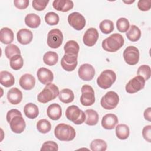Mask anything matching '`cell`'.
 I'll return each mask as SVG.
<instances>
[{
  "label": "cell",
  "instance_id": "38",
  "mask_svg": "<svg viewBox=\"0 0 151 151\" xmlns=\"http://www.w3.org/2000/svg\"><path fill=\"white\" fill-rule=\"evenodd\" d=\"M45 21L49 25H56L59 22L60 18L54 12H49L45 15Z\"/></svg>",
  "mask_w": 151,
  "mask_h": 151
},
{
  "label": "cell",
  "instance_id": "34",
  "mask_svg": "<svg viewBox=\"0 0 151 151\" xmlns=\"http://www.w3.org/2000/svg\"><path fill=\"white\" fill-rule=\"evenodd\" d=\"M37 129L42 134L48 133L51 129V124L47 119H41L37 123Z\"/></svg>",
  "mask_w": 151,
  "mask_h": 151
},
{
  "label": "cell",
  "instance_id": "46",
  "mask_svg": "<svg viewBox=\"0 0 151 151\" xmlns=\"http://www.w3.org/2000/svg\"><path fill=\"white\" fill-rule=\"evenodd\" d=\"M15 116H22V113H21L20 111H19L17 109H11L10 110H9L7 113H6V120L8 122V123H9L11 120Z\"/></svg>",
  "mask_w": 151,
  "mask_h": 151
},
{
  "label": "cell",
  "instance_id": "15",
  "mask_svg": "<svg viewBox=\"0 0 151 151\" xmlns=\"http://www.w3.org/2000/svg\"><path fill=\"white\" fill-rule=\"evenodd\" d=\"M99 38V32L94 28H88L84 34L83 41L88 47H93L96 43Z\"/></svg>",
  "mask_w": 151,
  "mask_h": 151
},
{
  "label": "cell",
  "instance_id": "45",
  "mask_svg": "<svg viewBox=\"0 0 151 151\" xmlns=\"http://www.w3.org/2000/svg\"><path fill=\"white\" fill-rule=\"evenodd\" d=\"M28 0H14V4L16 8L19 9H25L29 5Z\"/></svg>",
  "mask_w": 151,
  "mask_h": 151
},
{
  "label": "cell",
  "instance_id": "7",
  "mask_svg": "<svg viewBox=\"0 0 151 151\" xmlns=\"http://www.w3.org/2000/svg\"><path fill=\"white\" fill-rule=\"evenodd\" d=\"M81 95L80 97L81 104L84 106H90L95 102V94L93 87L88 84H85L81 88Z\"/></svg>",
  "mask_w": 151,
  "mask_h": 151
},
{
  "label": "cell",
  "instance_id": "20",
  "mask_svg": "<svg viewBox=\"0 0 151 151\" xmlns=\"http://www.w3.org/2000/svg\"><path fill=\"white\" fill-rule=\"evenodd\" d=\"M7 99L11 104L17 105L22 101V93L18 88L13 87L8 91Z\"/></svg>",
  "mask_w": 151,
  "mask_h": 151
},
{
  "label": "cell",
  "instance_id": "25",
  "mask_svg": "<svg viewBox=\"0 0 151 151\" xmlns=\"http://www.w3.org/2000/svg\"><path fill=\"white\" fill-rule=\"evenodd\" d=\"M24 112L28 118L34 119L38 116L39 109L36 104L32 103H28L25 105L24 107Z\"/></svg>",
  "mask_w": 151,
  "mask_h": 151
},
{
  "label": "cell",
  "instance_id": "32",
  "mask_svg": "<svg viewBox=\"0 0 151 151\" xmlns=\"http://www.w3.org/2000/svg\"><path fill=\"white\" fill-rule=\"evenodd\" d=\"M58 60V55L57 52L49 51L44 54L43 56L44 63L49 66H52L57 64Z\"/></svg>",
  "mask_w": 151,
  "mask_h": 151
},
{
  "label": "cell",
  "instance_id": "19",
  "mask_svg": "<svg viewBox=\"0 0 151 151\" xmlns=\"http://www.w3.org/2000/svg\"><path fill=\"white\" fill-rule=\"evenodd\" d=\"M33 38V34L29 29L23 28L19 29L17 33V38L18 41L22 45L29 44Z\"/></svg>",
  "mask_w": 151,
  "mask_h": 151
},
{
  "label": "cell",
  "instance_id": "13",
  "mask_svg": "<svg viewBox=\"0 0 151 151\" xmlns=\"http://www.w3.org/2000/svg\"><path fill=\"white\" fill-rule=\"evenodd\" d=\"M78 74L82 80L88 81L93 78L95 75V69L90 64H83L79 67Z\"/></svg>",
  "mask_w": 151,
  "mask_h": 151
},
{
  "label": "cell",
  "instance_id": "12",
  "mask_svg": "<svg viewBox=\"0 0 151 151\" xmlns=\"http://www.w3.org/2000/svg\"><path fill=\"white\" fill-rule=\"evenodd\" d=\"M77 55L65 54L61 60L62 68L67 71H72L76 69L78 61Z\"/></svg>",
  "mask_w": 151,
  "mask_h": 151
},
{
  "label": "cell",
  "instance_id": "18",
  "mask_svg": "<svg viewBox=\"0 0 151 151\" xmlns=\"http://www.w3.org/2000/svg\"><path fill=\"white\" fill-rule=\"evenodd\" d=\"M118 122L119 120L116 115L112 113H109L103 117L101 123L104 129L112 130L116 127Z\"/></svg>",
  "mask_w": 151,
  "mask_h": 151
},
{
  "label": "cell",
  "instance_id": "44",
  "mask_svg": "<svg viewBox=\"0 0 151 151\" xmlns=\"http://www.w3.org/2000/svg\"><path fill=\"white\" fill-rule=\"evenodd\" d=\"M142 136L145 140L149 143L151 142V126L147 125L143 128Z\"/></svg>",
  "mask_w": 151,
  "mask_h": 151
},
{
  "label": "cell",
  "instance_id": "22",
  "mask_svg": "<svg viewBox=\"0 0 151 151\" xmlns=\"http://www.w3.org/2000/svg\"><path fill=\"white\" fill-rule=\"evenodd\" d=\"M47 113L48 117L52 120H58L62 115L61 106L57 103L51 104L47 109Z\"/></svg>",
  "mask_w": 151,
  "mask_h": 151
},
{
  "label": "cell",
  "instance_id": "29",
  "mask_svg": "<svg viewBox=\"0 0 151 151\" xmlns=\"http://www.w3.org/2000/svg\"><path fill=\"white\" fill-rule=\"evenodd\" d=\"M116 134L120 140L127 139L130 134L129 127L125 124H119L116 127Z\"/></svg>",
  "mask_w": 151,
  "mask_h": 151
},
{
  "label": "cell",
  "instance_id": "39",
  "mask_svg": "<svg viewBox=\"0 0 151 151\" xmlns=\"http://www.w3.org/2000/svg\"><path fill=\"white\" fill-rule=\"evenodd\" d=\"M137 74L138 76L142 77L145 81L148 80L151 75V69L150 66L145 64L140 65L137 69Z\"/></svg>",
  "mask_w": 151,
  "mask_h": 151
},
{
  "label": "cell",
  "instance_id": "28",
  "mask_svg": "<svg viewBox=\"0 0 151 151\" xmlns=\"http://www.w3.org/2000/svg\"><path fill=\"white\" fill-rule=\"evenodd\" d=\"M59 100L64 103H71L74 99L73 91L69 88H64L61 90L58 94Z\"/></svg>",
  "mask_w": 151,
  "mask_h": 151
},
{
  "label": "cell",
  "instance_id": "30",
  "mask_svg": "<svg viewBox=\"0 0 151 151\" xmlns=\"http://www.w3.org/2000/svg\"><path fill=\"white\" fill-rule=\"evenodd\" d=\"M127 38L132 42L137 41L141 37V31L138 27L132 25L126 34Z\"/></svg>",
  "mask_w": 151,
  "mask_h": 151
},
{
  "label": "cell",
  "instance_id": "26",
  "mask_svg": "<svg viewBox=\"0 0 151 151\" xmlns=\"http://www.w3.org/2000/svg\"><path fill=\"white\" fill-rule=\"evenodd\" d=\"M25 23L28 27L31 28H37L41 24V18L35 14H28L25 17Z\"/></svg>",
  "mask_w": 151,
  "mask_h": 151
},
{
  "label": "cell",
  "instance_id": "21",
  "mask_svg": "<svg viewBox=\"0 0 151 151\" xmlns=\"http://www.w3.org/2000/svg\"><path fill=\"white\" fill-rule=\"evenodd\" d=\"M52 6L55 10L64 12L71 10L74 6V3L70 0H54Z\"/></svg>",
  "mask_w": 151,
  "mask_h": 151
},
{
  "label": "cell",
  "instance_id": "43",
  "mask_svg": "<svg viewBox=\"0 0 151 151\" xmlns=\"http://www.w3.org/2000/svg\"><path fill=\"white\" fill-rule=\"evenodd\" d=\"M137 7L142 11H147L151 7L150 0H140L137 2Z\"/></svg>",
  "mask_w": 151,
  "mask_h": 151
},
{
  "label": "cell",
  "instance_id": "35",
  "mask_svg": "<svg viewBox=\"0 0 151 151\" xmlns=\"http://www.w3.org/2000/svg\"><path fill=\"white\" fill-rule=\"evenodd\" d=\"M9 64L12 69L14 70H20L24 65V60L22 56L19 54L13 56L10 59Z\"/></svg>",
  "mask_w": 151,
  "mask_h": 151
},
{
  "label": "cell",
  "instance_id": "47",
  "mask_svg": "<svg viewBox=\"0 0 151 151\" xmlns=\"http://www.w3.org/2000/svg\"><path fill=\"white\" fill-rule=\"evenodd\" d=\"M143 116L145 120L149 122L151 121V107H149L145 109L143 113Z\"/></svg>",
  "mask_w": 151,
  "mask_h": 151
},
{
  "label": "cell",
  "instance_id": "3",
  "mask_svg": "<svg viewBox=\"0 0 151 151\" xmlns=\"http://www.w3.org/2000/svg\"><path fill=\"white\" fill-rule=\"evenodd\" d=\"M58 87L54 84H46L44 89L38 94L37 100L41 103H47L54 100L59 94Z\"/></svg>",
  "mask_w": 151,
  "mask_h": 151
},
{
  "label": "cell",
  "instance_id": "1",
  "mask_svg": "<svg viewBox=\"0 0 151 151\" xmlns=\"http://www.w3.org/2000/svg\"><path fill=\"white\" fill-rule=\"evenodd\" d=\"M124 42V40L123 36L119 33H115L104 39L102 41L101 46L106 51L114 52L123 46Z\"/></svg>",
  "mask_w": 151,
  "mask_h": 151
},
{
  "label": "cell",
  "instance_id": "10",
  "mask_svg": "<svg viewBox=\"0 0 151 151\" xmlns=\"http://www.w3.org/2000/svg\"><path fill=\"white\" fill-rule=\"evenodd\" d=\"M145 79L140 76L133 77L126 85V91L129 94H133L139 91L145 87Z\"/></svg>",
  "mask_w": 151,
  "mask_h": 151
},
{
  "label": "cell",
  "instance_id": "5",
  "mask_svg": "<svg viewBox=\"0 0 151 151\" xmlns=\"http://www.w3.org/2000/svg\"><path fill=\"white\" fill-rule=\"evenodd\" d=\"M116 80V74L111 70L103 71L97 78L98 86L103 89H107L111 87Z\"/></svg>",
  "mask_w": 151,
  "mask_h": 151
},
{
  "label": "cell",
  "instance_id": "40",
  "mask_svg": "<svg viewBox=\"0 0 151 151\" xmlns=\"http://www.w3.org/2000/svg\"><path fill=\"white\" fill-rule=\"evenodd\" d=\"M116 27L119 32H126L129 29L130 23L127 18H120L116 22Z\"/></svg>",
  "mask_w": 151,
  "mask_h": 151
},
{
  "label": "cell",
  "instance_id": "23",
  "mask_svg": "<svg viewBox=\"0 0 151 151\" xmlns=\"http://www.w3.org/2000/svg\"><path fill=\"white\" fill-rule=\"evenodd\" d=\"M14 32L8 27H4L0 30V41L4 44H11L14 41Z\"/></svg>",
  "mask_w": 151,
  "mask_h": 151
},
{
  "label": "cell",
  "instance_id": "33",
  "mask_svg": "<svg viewBox=\"0 0 151 151\" xmlns=\"http://www.w3.org/2000/svg\"><path fill=\"white\" fill-rule=\"evenodd\" d=\"M90 146L92 151H105L107 149V145L104 140L96 139L91 142Z\"/></svg>",
  "mask_w": 151,
  "mask_h": 151
},
{
  "label": "cell",
  "instance_id": "6",
  "mask_svg": "<svg viewBox=\"0 0 151 151\" xmlns=\"http://www.w3.org/2000/svg\"><path fill=\"white\" fill-rule=\"evenodd\" d=\"M119 103V95L113 91L107 92L101 99L100 104L101 107L106 110L115 109Z\"/></svg>",
  "mask_w": 151,
  "mask_h": 151
},
{
  "label": "cell",
  "instance_id": "14",
  "mask_svg": "<svg viewBox=\"0 0 151 151\" xmlns=\"http://www.w3.org/2000/svg\"><path fill=\"white\" fill-rule=\"evenodd\" d=\"M10 128L11 130L17 134L22 133L26 127V124L22 116H14L9 122Z\"/></svg>",
  "mask_w": 151,
  "mask_h": 151
},
{
  "label": "cell",
  "instance_id": "4",
  "mask_svg": "<svg viewBox=\"0 0 151 151\" xmlns=\"http://www.w3.org/2000/svg\"><path fill=\"white\" fill-rule=\"evenodd\" d=\"M65 116L68 120L76 124H81L85 122V113L76 105L68 106L65 111Z\"/></svg>",
  "mask_w": 151,
  "mask_h": 151
},
{
  "label": "cell",
  "instance_id": "9",
  "mask_svg": "<svg viewBox=\"0 0 151 151\" xmlns=\"http://www.w3.org/2000/svg\"><path fill=\"white\" fill-rule=\"evenodd\" d=\"M140 52L139 49L134 46H129L123 51V58L125 62L130 65L138 63Z\"/></svg>",
  "mask_w": 151,
  "mask_h": 151
},
{
  "label": "cell",
  "instance_id": "11",
  "mask_svg": "<svg viewBox=\"0 0 151 151\" xmlns=\"http://www.w3.org/2000/svg\"><path fill=\"white\" fill-rule=\"evenodd\" d=\"M68 22L76 30L80 31L86 25V19L83 15L78 12H73L68 16Z\"/></svg>",
  "mask_w": 151,
  "mask_h": 151
},
{
  "label": "cell",
  "instance_id": "27",
  "mask_svg": "<svg viewBox=\"0 0 151 151\" xmlns=\"http://www.w3.org/2000/svg\"><path fill=\"white\" fill-rule=\"evenodd\" d=\"M85 123L89 126L97 124L99 121V114L97 112L93 109H87L85 110Z\"/></svg>",
  "mask_w": 151,
  "mask_h": 151
},
{
  "label": "cell",
  "instance_id": "36",
  "mask_svg": "<svg viewBox=\"0 0 151 151\" xmlns=\"http://www.w3.org/2000/svg\"><path fill=\"white\" fill-rule=\"evenodd\" d=\"M99 28L103 34H110L114 30L113 22L109 19L103 20L99 24Z\"/></svg>",
  "mask_w": 151,
  "mask_h": 151
},
{
  "label": "cell",
  "instance_id": "48",
  "mask_svg": "<svg viewBox=\"0 0 151 151\" xmlns=\"http://www.w3.org/2000/svg\"><path fill=\"white\" fill-rule=\"evenodd\" d=\"M124 3H126V4H132L134 2V1H123Z\"/></svg>",
  "mask_w": 151,
  "mask_h": 151
},
{
  "label": "cell",
  "instance_id": "37",
  "mask_svg": "<svg viewBox=\"0 0 151 151\" xmlns=\"http://www.w3.org/2000/svg\"><path fill=\"white\" fill-rule=\"evenodd\" d=\"M5 54L7 58L11 59L13 56L15 55L19 54L21 55V51L19 48L14 44H9L8 45L5 49Z\"/></svg>",
  "mask_w": 151,
  "mask_h": 151
},
{
  "label": "cell",
  "instance_id": "41",
  "mask_svg": "<svg viewBox=\"0 0 151 151\" xmlns=\"http://www.w3.org/2000/svg\"><path fill=\"white\" fill-rule=\"evenodd\" d=\"M58 150V146L57 143L54 141H47L45 142L40 149L41 151H57Z\"/></svg>",
  "mask_w": 151,
  "mask_h": 151
},
{
  "label": "cell",
  "instance_id": "24",
  "mask_svg": "<svg viewBox=\"0 0 151 151\" xmlns=\"http://www.w3.org/2000/svg\"><path fill=\"white\" fill-rule=\"evenodd\" d=\"M0 83L5 87H10L15 83L14 77L7 71H1L0 72Z\"/></svg>",
  "mask_w": 151,
  "mask_h": 151
},
{
  "label": "cell",
  "instance_id": "2",
  "mask_svg": "<svg viewBox=\"0 0 151 151\" xmlns=\"http://www.w3.org/2000/svg\"><path fill=\"white\" fill-rule=\"evenodd\" d=\"M54 135L60 141L68 142L75 138L76 133L71 126L65 123H60L55 127Z\"/></svg>",
  "mask_w": 151,
  "mask_h": 151
},
{
  "label": "cell",
  "instance_id": "42",
  "mask_svg": "<svg viewBox=\"0 0 151 151\" xmlns=\"http://www.w3.org/2000/svg\"><path fill=\"white\" fill-rule=\"evenodd\" d=\"M48 2V0H34L32 2V5L35 10L41 11L46 8Z\"/></svg>",
  "mask_w": 151,
  "mask_h": 151
},
{
  "label": "cell",
  "instance_id": "31",
  "mask_svg": "<svg viewBox=\"0 0 151 151\" xmlns=\"http://www.w3.org/2000/svg\"><path fill=\"white\" fill-rule=\"evenodd\" d=\"M65 54L77 55L79 52L80 46L74 40L68 41L64 47Z\"/></svg>",
  "mask_w": 151,
  "mask_h": 151
},
{
  "label": "cell",
  "instance_id": "16",
  "mask_svg": "<svg viewBox=\"0 0 151 151\" xmlns=\"http://www.w3.org/2000/svg\"><path fill=\"white\" fill-rule=\"evenodd\" d=\"M37 76L38 80L43 84L51 83L54 79L52 72L45 67L40 68L37 71Z\"/></svg>",
  "mask_w": 151,
  "mask_h": 151
},
{
  "label": "cell",
  "instance_id": "17",
  "mask_svg": "<svg viewBox=\"0 0 151 151\" xmlns=\"http://www.w3.org/2000/svg\"><path fill=\"white\" fill-rule=\"evenodd\" d=\"M19 84L24 90H30L35 86V78L32 74L26 73L20 77Z\"/></svg>",
  "mask_w": 151,
  "mask_h": 151
},
{
  "label": "cell",
  "instance_id": "8",
  "mask_svg": "<svg viewBox=\"0 0 151 151\" xmlns=\"http://www.w3.org/2000/svg\"><path fill=\"white\" fill-rule=\"evenodd\" d=\"M63 41L62 32L58 29L50 30L47 35V44L51 48H58L61 46Z\"/></svg>",
  "mask_w": 151,
  "mask_h": 151
}]
</instances>
